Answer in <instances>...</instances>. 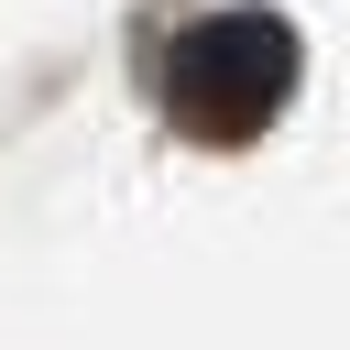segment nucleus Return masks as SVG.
Wrapping results in <instances>:
<instances>
[{
    "instance_id": "obj_1",
    "label": "nucleus",
    "mask_w": 350,
    "mask_h": 350,
    "mask_svg": "<svg viewBox=\"0 0 350 350\" xmlns=\"http://www.w3.org/2000/svg\"><path fill=\"white\" fill-rule=\"evenodd\" d=\"M295 98V22L262 11V0H230V11H197L175 44H164V109L186 142H262V120Z\"/></svg>"
}]
</instances>
